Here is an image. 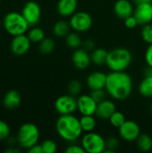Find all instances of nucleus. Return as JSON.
Returning <instances> with one entry per match:
<instances>
[{"label":"nucleus","mask_w":152,"mask_h":153,"mask_svg":"<svg viewBox=\"0 0 152 153\" xmlns=\"http://www.w3.org/2000/svg\"><path fill=\"white\" fill-rule=\"evenodd\" d=\"M133 80L125 71H111L107 74L106 91L116 100H125L130 97L133 91Z\"/></svg>","instance_id":"obj_1"},{"label":"nucleus","mask_w":152,"mask_h":153,"mask_svg":"<svg viewBox=\"0 0 152 153\" xmlns=\"http://www.w3.org/2000/svg\"><path fill=\"white\" fill-rule=\"evenodd\" d=\"M56 129L58 135L67 142L77 140L82 134L80 119L71 115H60L56 123Z\"/></svg>","instance_id":"obj_2"},{"label":"nucleus","mask_w":152,"mask_h":153,"mask_svg":"<svg viewBox=\"0 0 152 153\" xmlns=\"http://www.w3.org/2000/svg\"><path fill=\"white\" fill-rule=\"evenodd\" d=\"M133 60L132 53L125 48H116L108 52L107 65L111 71H125Z\"/></svg>","instance_id":"obj_3"},{"label":"nucleus","mask_w":152,"mask_h":153,"mask_svg":"<svg viewBox=\"0 0 152 153\" xmlns=\"http://www.w3.org/2000/svg\"><path fill=\"white\" fill-rule=\"evenodd\" d=\"M3 26L5 31L13 37L25 34L30 25L22 13L9 12L3 19Z\"/></svg>","instance_id":"obj_4"},{"label":"nucleus","mask_w":152,"mask_h":153,"mask_svg":"<svg viewBox=\"0 0 152 153\" xmlns=\"http://www.w3.org/2000/svg\"><path fill=\"white\" fill-rule=\"evenodd\" d=\"M39 139V130L33 123H25L18 130L16 140L18 144L26 150L38 143Z\"/></svg>","instance_id":"obj_5"},{"label":"nucleus","mask_w":152,"mask_h":153,"mask_svg":"<svg viewBox=\"0 0 152 153\" xmlns=\"http://www.w3.org/2000/svg\"><path fill=\"white\" fill-rule=\"evenodd\" d=\"M82 146L88 153L104 152L106 149L105 139L99 134L94 132L86 133L82 139Z\"/></svg>","instance_id":"obj_6"},{"label":"nucleus","mask_w":152,"mask_h":153,"mask_svg":"<svg viewBox=\"0 0 152 153\" xmlns=\"http://www.w3.org/2000/svg\"><path fill=\"white\" fill-rule=\"evenodd\" d=\"M70 25L72 29L77 32H84L90 29L93 23L92 17L84 11L75 12L70 18Z\"/></svg>","instance_id":"obj_7"},{"label":"nucleus","mask_w":152,"mask_h":153,"mask_svg":"<svg viewBox=\"0 0 152 153\" xmlns=\"http://www.w3.org/2000/svg\"><path fill=\"white\" fill-rule=\"evenodd\" d=\"M55 109L59 115H71L77 110V99L70 94L59 96L55 101Z\"/></svg>","instance_id":"obj_8"},{"label":"nucleus","mask_w":152,"mask_h":153,"mask_svg":"<svg viewBox=\"0 0 152 153\" xmlns=\"http://www.w3.org/2000/svg\"><path fill=\"white\" fill-rule=\"evenodd\" d=\"M22 14L28 22L30 26L36 25L41 17V8L35 1H28L22 7Z\"/></svg>","instance_id":"obj_9"},{"label":"nucleus","mask_w":152,"mask_h":153,"mask_svg":"<svg viewBox=\"0 0 152 153\" xmlns=\"http://www.w3.org/2000/svg\"><path fill=\"white\" fill-rule=\"evenodd\" d=\"M118 131L120 137L126 142H134L141 134L139 125L133 120H126L118 128Z\"/></svg>","instance_id":"obj_10"},{"label":"nucleus","mask_w":152,"mask_h":153,"mask_svg":"<svg viewBox=\"0 0 152 153\" xmlns=\"http://www.w3.org/2000/svg\"><path fill=\"white\" fill-rule=\"evenodd\" d=\"M31 41L30 40L28 35L21 34L13 36L11 41V50L15 56H23L30 50Z\"/></svg>","instance_id":"obj_11"},{"label":"nucleus","mask_w":152,"mask_h":153,"mask_svg":"<svg viewBox=\"0 0 152 153\" xmlns=\"http://www.w3.org/2000/svg\"><path fill=\"white\" fill-rule=\"evenodd\" d=\"M133 16L136 18L139 25H145L152 22V3H141L137 4Z\"/></svg>","instance_id":"obj_12"},{"label":"nucleus","mask_w":152,"mask_h":153,"mask_svg":"<svg viewBox=\"0 0 152 153\" xmlns=\"http://www.w3.org/2000/svg\"><path fill=\"white\" fill-rule=\"evenodd\" d=\"M98 103L90 95H81L77 99V110L82 115H95Z\"/></svg>","instance_id":"obj_13"},{"label":"nucleus","mask_w":152,"mask_h":153,"mask_svg":"<svg viewBox=\"0 0 152 153\" xmlns=\"http://www.w3.org/2000/svg\"><path fill=\"white\" fill-rule=\"evenodd\" d=\"M72 62L79 70H85L91 63L90 55L85 48H76L72 55Z\"/></svg>","instance_id":"obj_14"},{"label":"nucleus","mask_w":152,"mask_h":153,"mask_svg":"<svg viewBox=\"0 0 152 153\" xmlns=\"http://www.w3.org/2000/svg\"><path fill=\"white\" fill-rule=\"evenodd\" d=\"M115 111H116V104L111 100H104L103 101L98 103L95 116L102 120H109Z\"/></svg>","instance_id":"obj_15"},{"label":"nucleus","mask_w":152,"mask_h":153,"mask_svg":"<svg viewBox=\"0 0 152 153\" xmlns=\"http://www.w3.org/2000/svg\"><path fill=\"white\" fill-rule=\"evenodd\" d=\"M107 74L100 71H95L89 74L87 77V84L88 87L93 91V90H99V89H105L106 82H107Z\"/></svg>","instance_id":"obj_16"},{"label":"nucleus","mask_w":152,"mask_h":153,"mask_svg":"<svg viewBox=\"0 0 152 153\" xmlns=\"http://www.w3.org/2000/svg\"><path fill=\"white\" fill-rule=\"evenodd\" d=\"M133 11L134 8L129 0H117L114 4V12L116 15L122 20L133 15Z\"/></svg>","instance_id":"obj_17"},{"label":"nucleus","mask_w":152,"mask_h":153,"mask_svg":"<svg viewBox=\"0 0 152 153\" xmlns=\"http://www.w3.org/2000/svg\"><path fill=\"white\" fill-rule=\"evenodd\" d=\"M22 102V96L16 90L8 91L3 98V105L7 109L17 108Z\"/></svg>","instance_id":"obj_18"},{"label":"nucleus","mask_w":152,"mask_h":153,"mask_svg":"<svg viewBox=\"0 0 152 153\" xmlns=\"http://www.w3.org/2000/svg\"><path fill=\"white\" fill-rule=\"evenodd\" d=\"M77 0H59L56 5L58 13L61 16H72L77 10Z\"/></svg>","instance_id":"obj_19"},{"label":"nucleus","mask_w":152,"mask_h":153,"mask_svg":"<svg viewBox=\"0 0 152 153\" xmlns=\"http://www.w3.org/2000/svg\"><path fill=\"white\" fill-rule=\"evenodd\" d=\"M71 29H72V27H71L69 22L65 21V20H60L54 24L53 33L56 37H59V38L65 37V38L69 34Z\"/></svg>","instance_id":"obj_20"},{"label":"nucleus","mask_w":152,"mask_h":153,"mask_svg":"<svg viewBox=\"0 0 152 153\" xmlns=\"http://www.w3.org/2000/svg\"><path fill=\"white\" fill-rule=\"evenodd\" d=\"M108 51H107L104 48H94L90 54L91 63H93L96 65H106L107 59H108Z\"/></svg>","instance_id":"obj_21"},{"label":"nucleus","mask_w":152,"mask_h":153,"mask_svg":"<svg viewBox=\"0 0 152 153\" xmlns=\"http://www.w3.org/2000/svg\"><path fill=\"white\" fill-rule=\"evenodd\" d=\"M139 92L145 98L152 97V76H144L139 85Z\"/></svg>","instance_id":"obj_22"},{"label":"nucleus","mask_w":152,"mask_h":153,"mask_svg":"<svg viewBox=\"0 0 152 153\" xmlns=\"http://www.w3.org/2000/svg\"><path fill=\"white\" fill-rule=\"evenodd\" d=\"M136 143L141 152H148L152 149V138L147 134H141L136 140Z\"/></svg>","instance_id":"obj_23"},{"label":"nucleus","mask_w":152,"mask_h":153,"mask_svg":"<svg viewBox=\"0 0 152 153\" xmlns=\"http://www.w3.org/2000/svg\"><path fill=\"white\" fill-rule=\"evenodd\" d=\"M80 124L85 133L92 132L96 128V119L93 115H82L80 118Z\"/></svg>","instance_id":"obj_24"},{"label":"nucleus","mask_w":152,"mask_h":153,"mask_svg":"<svg viewBox=\"0 0 152 153\" xmlns=\"http://www.w3.org/2000/svg\"><path fill=\"white\" fill-rule=\"evenodd\" d=\"M39 50L42 55H49L53 52L56 47V43L53 39L51 38H44L39 43Z\"/></svg>","instance_id":"obj_25"},{"label":"nucleus","mask_w":152,"mask_h":153,"mask_svg":"<svg viewBox=\"0 0 152 153\" xmlns=\"http://www.w3.org/2000/svg\"><path fill=\"white\" fill-rule=\"evenodd\" d=\"M65 42L67 46L73 49L79 48L82 43V39L77 32H69V34L65 37Z\"/></svg>","instance_id":"obj_26"},{"label":"nucleus","mask_w":152,"mask_h":153,"mask_svg":"<svg viewBox=\"0 0 152 153\" xmlns=\"http://www.w3.org/2000/svg\"><path fill=\"white\" fill-rule=\"evenodd\" d=\"M28 37L30 40L33 43H39L45 38L44 30L39 27H33L29 32Z\"/></svg>","instance_id":"obj_27"},{"label":"nucleus","mask_w":152,"mask_h":153,"mask_svg":"<svg viewBox=\"0 0 152 153\" xmlns=\"http://www.w3.org/2000/svg\"><path fill=\"white\" fill-rule=\"evenodd\" d=\"M105 143H106V149L103 153H114L120 144L118 138L116 136H109L105 140Z\"/></svg>","instance_id":"obj_28"},{"label":"nucleus","mask_w":152,"mask_h":153,"mask_svg":"<svg viewBox=\"0 0 152 153\" xmlns=\"http://www.w3.org/2000/svg\"><path fill=\"white\" fill-rule=\"evenodd\" d=\"M125 121H126L125 116L122 112L117 111V110L115 111L114 114L109 118V122H110L111 126L116 128H119Z\"/></svg>","instance_id":"obj_29"},{"label":"nucleus","mask_w":152,"mask_h":153,"mask_svg":"<svg viewBox=\"0 0 152 153\" xmlns=\"http://www.w3.org/2000/svg\"><path fill=\"white\" fill-rule=\"evenodd\" d=\"M142 39L148 43L149 45L152 44V23L150 22L142 26V32H141Z\"/></svg>","instance_id":"obj_30"},{"label":"nucleus","mask_w":152,"mask_h":153,"mask_svg":"<svg viewBox=\"0 0 152 153\" xmlns=\"http://www.w3.org/2000/svg\"><path fill=\"white\" fill-rule=\"evenodd\" d=\"M68 92L72 96H78L82 91V83L78 80H72L68 84Z\"/></svg>","instance_id":"obj_31"},{"label":"nucleus","mask_w":152,"mask_h":153,"mask_svg":"<svg viewBox=\"0 0 152 153\" xmlns=\"http://www.w3.org/2000/svg\"><path fill=\"white\" fill-rule=\"evenodd\" d=\"M42 150L43 153H55L57 150V145L53 140H45L42 143Z\"/></svg>","instance_id":"obj_32"},{"label":"nucleus","mask_w":152,"mask_h":153,"mask_svg":"<svg viewBox=\"0 0 152 153\" xmlns=\"http://www.w3.org/2000/svg\"><path fill=\"white\" fill-rule=\"evenodd\" d=\"M10 131L9 125L4 121L0 120V141L6 140L10 135Z\"/></svg>","instance_id":"obj_33"},{"label":"nucleus","mask_w":152,"mask_h":153,"mask_svg":"<svg viewBox=\"0 0 152 153\" xmlns=\"http://www.w3.org/2000/svg\"><path fill=\"white\" fill-rule=\"evenodd\" d=\"M90 95L93 98V100L97 103H99V102L103 101L104 100H106V91H104V89L93 90V91H91Z\"/></svg>","instance_id":"obj_34"},{"label":"nucleus","mask_w":152,"mask_h":153,"mask_svg":"<svg viewBox=\"0 0 152 153\" xmlns=\"http://www.w3.org/2000/svg\"><path fill=\"white\" fill-rule=\"evenodd\" d=\"M125 24L126 28H128V29H133L137 25H139V23H138L136 18L133 16V14L127 17L126 19H125Z\"/></svg>","instance_id":"obj_35"},{"label":"nucleus","mask_w":152,"mask_h":153,"mask_svg":"<svg viewBox=\"0 0 152 153\" xmlns=\"http://www.w3.org/2000/svg\"><path fill=\"white\" fill-rule=\"evenodd\" d=\"M66 153H85V150L83 149L82 146H79V145H70L68 146L65 151Z\"/></svg>","instance_id":"obj_36"},{"label":"nucleus","mask_w":152,"mask_h":153,"mask_svg":"<svg viewBox=\"0 0 152 153\" xmlns=\"http://www.w3.org/2000/svg\"><path fill=\"white\" fill-rule=\"evenodd\" d=\"M145 61L148 65L152 67V44H150L145 52Z\"/></svg>","instance_id":"obj_37"},{"label":"nucleus","mask_w":152,"mask_h":153,"mask_svg":"<svg viewBox=\"0 0 152 153\" xmlns=\"http://www.w3.org/2000/svg\"><path fill=\"white\" fill-rule=\"evenodd\" d=\"M83 48H85L87 51H90V50L92 51L95 48V42L91 39H89L85 40L83 42Z\"/></svg>","instance_id":"obj_38"},{"label":"nucleus","mask_w":152,"mask_h":153,"mask_svg":"<svg viewBox=\"0 0 152 153\" xmlns=\"http://www.w3.org/2000/svg\"><path fill=\"white\" fill-rule=\"evenodd\" d=\"M28 152L29 153H43V150H42V146L41 144H35L34 146L30 147L29 150H28Z\"/></svg>","instance_id":"obj_39"},{"label":"nucleus","mask_w":152,"mask_h":153,"mask_svg":"<svg viewBox=\"0 0 152 153\" xmlns=\"http://www.w3.org/2000/svg\"><path fill=\"white\" fill-rule=\"evenodd\" d=\"M4 152L6 153H19L20 152V150L17 149V148H15V147L13 145V146H9V148L6 149Z\"/></svg>","instance_id":"obj_40"},{"label":"nucleus","mask_w":152,"mask_h":153,"mask_svg":"<svg viewBox=\"0 0 152 153\" xmlns=\"http://www.w3.org/2000/svg\"><path fill=\"white\" fill-rule=\"evenodd\" d=\"M135 4H141V3H152V0H134Z\"/></svg>","instance_id":"obj_41"},{"label":"nucleus","mask_w":152,"mask_h":153,"mask_svg":"<svg viewBox=\"0 0 152 153\" xmlns=\"http://www.w3.org/2000/svg\"><path fill=\"white\" fill-rule=\"evenodd\" d=\"M151 113L152 114V104H151Z\"/></svg>","instance_id":"obj_42"},{"label":"nucleus","mask_w":152,"mask_h":153,"mask_svg":"<svg viewBox=\"0 0 152 153\" xmlns=\"http://www.w3.org/2000/svg\"><path fill=\"white\" fill-rule=\"evenodd\" d=\"M1 25H2V22H1V19H0V27H1Z\"/></svg>","instance_id":"obj_43"},{"label":"nucleus","mask_w":152,"mask_h":153,"mask_svg":"<svg viewBox=\"0 0 152 153\" xmlns=\"http://www.w3.org/2000/svg\"><path fill=\"white\" fill-rule=\"evenodd\" d=\"M0 4H1V0H0Z\"/></svg>","instance_id":"obj_44"}]
</instances>
